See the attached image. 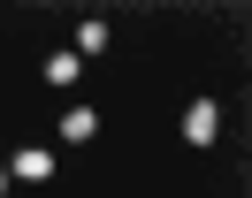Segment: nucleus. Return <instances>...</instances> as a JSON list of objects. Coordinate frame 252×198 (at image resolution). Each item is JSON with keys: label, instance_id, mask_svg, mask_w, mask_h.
I'll return each mask as SVG.
<instances>
[{"label": "nucleus", "instance_id": "nucleus-1", "mask_svg": "<svg viewBox=\"0 0 252 198\" xmlns=\"http://www.w3.org/2000/svg\"><path fill=\"white\" fill-rule=\"evenodd\" d=\"M214 137H221V107L214 99H191L184 107V145H214Z\"/></svg>", "mask_w": 252, "mask_h": 198}, {"label": "nucleus", "instance_id": "nucleus-2", "mask_svg": "<svg viewBox=\"0 0 252 198\" xmlns=\"http://www.w3.org/2000/svg\"><path fill=\"white\" fill-rule=\"evenodd\" d=\"M46 175H54V152L46 145H23L16 160H8V183H46Z\"/></svg>", "mask_w": 252, "mask_h": 198}, {"label": "nucleus", "instance_id": "nucleus-3", "mask_svg": "<svg viewBox=\"0 0 252 198\" xmlns=\"http://www.w3.org/2000/svg\"><path fill=\"white\" fill-rule=\"evenodd\" d=\"M62 137H69V145H92V137H99V114H92V107H69V114H62Z\"/></svg>", "mask_w": 252, "mask_h": 198}, {"label": "nucleus", "instance_id": "nucleus-4", "mask_svg": "<svg viewBox=\"0 0 252 198\" xmlns=\"http://www.w3.org/2000/svg\"><path fill=\"white\" fill-rule=\"evenodd\" d=\"M99 46H107V23H99V15H84V23H77V46H69V54H99Z\"/></svg>", "mask_w": 252, "mask_h": 198}, {"label": "nucleus", "instance_id": "nucleus-5", "mask_svg": "<svg viewBox=\"0 0 252 198\" xmlns=\"http://www.w3.org/2000/svg\"><path fill=\"white\" fill-rule=\"evenodd\" d=\"M77 76H84V61L69 54V46H62V54H46V84H77Z\"/></svg>", "mask_w": 252, "mask_h": 198}, {"label": "nucleus", "instance_id": "nucleus-6", "mask_svg": "<svg viewBox=\"0 0 252 198\" xmlns=\"http://www.w3.org/2000/svg\"><path fill=\"white\" fill-rule=\"evenodd\" d=\"M0 198H8V160H0Z\"/></svg>", "mask_w": 252, "mask_h": 198}]
</instances>
